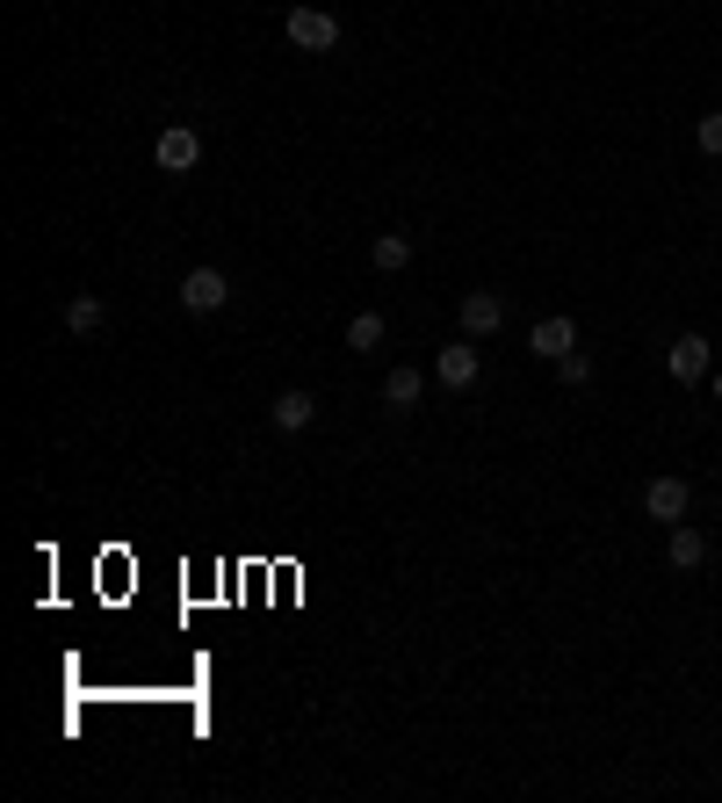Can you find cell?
Listing matches in <instances>:
<instances>
[{
	"mask_svg": "<svg viewBox=\"0 0 722 803\" xmlns=\"http://www.w3.org/2000/svg\"><path fill=\"white\" fill-rule=\"evenodd\" d=\"M311 420H318V399H311V391H275V427L282 435H304Z\"/></svg>",
	"mask_w": 722,
	"mask_h": 803,
	"instance_id": "obj_10",
	"label": "cell"
},
{
	"mask_svg": "<svg viewBox=\"0 0 722 803\" xmlns=\"http://www.w3.org/2000/svg\"><path fill=\"white\" fill-rule=\"evenodd\" d=\"M665 558H672V572H693V565L708 558V536L693 522H672V536H665Z\"/></svg>",
	"mask_w": 722,
	"mask_h": 803,
	"instance_id": "obj_9",
	"label": "cell"
},
{
	"mask_svg": "<svg viewBox=\"0 0 722 803\" xmlns=\"http://www.w3.org/2000/svg\"><path fill=\"white\" fill-rule=\"evenodd\" d=\"M153 159L167 167V175H189L195 159H203V138H195L189 123H167V131H159V145H153Z\"/></svg>",
	"mask_w": 722,
	"mask_h": 803,
	"instance_id": "obj_5",
	"label": "cell"
},
{
	"mask_svg": "<svg viewBox=\"0 0 722 803\" xmlns=\"http://www.w3.org/2000/svg\"><path fill=\"white\" fill-rule=\"evenodd\" d=\"M665 369H672V384H701L708 369H715V348H708L701 333H679L665 348Z\"/></svg>",
	"mask_w": 722,
	"mask_h": 803,
	"instance_id": "obj_2",
	"label": "cell"
},
{
	"mask_svg": "<svg viewBox=\"0 0 722 803\" xmlns=\"http://www.w3.org/2000/svg\"><path fill=\"white\" fill-rule=\"evenodd\" d=\"M556 377H564V384H571V391H585V384H593V363H585V355H578V348H571V355H564V363H556Z\"/></svg>",
	"mask_w": 722,
	"mask_h": 803,
	"instance_id": "obj_16",
	"label": "cell"
},
{
	"mask_svg": "<svg viewBox=\"0 0 722 803\" xmlns=\"http://www.w3.org/2000/svg\"><path fill=\"white\" fill-rule=\"evenodd\" d=\"M528 348L542 355V363H564V355L578 348V326H571V319H534V333H528Z\"/></svg>",
	"mask_w": 722,
	"mask_h": 803,
	"instance_id": "obj_8",
	"label": "cell"
},
{
	"mask_svg": "<svg viewBox=\"0 0 722 803\" xmlns=\"http://www.w3.org/2000/svg\"><path fill=\"white\" fill-rule=\"evenodd\" d=\"M708 384H715V399H722V369H715V377H708Z\"/></svg>",
	"mask_w": 722,
	"mask_h": 803,
	"instance_id": "obj_17",
	"label": "cell"
},
{
	"mask_svg": "<svg viewBox=\"0 0 722 803\" xmlns=\"http://www.w3.org/2000/svg\"><path fill=\"white\" fill-rule=\"evenodd\" d=\"M102 319H109L102 298H72V304H66V326H72V333H102Z\"/></svg>",
	"mask_w": 722,
	"mask_h": 803,
	"instance_id": "obj_14",
	"label": "cell"
},
{
	"mask_svg": "<svg viewBox=\"0 0 722 803\" xmlns=\"http://www.w3.org/2000/svg\"><path fill=\"white\" fill-rule=\"evenodd\" d=\"M369 261H376L383 276H397V268H413V239H405V232H376V246H369Z\"/></svg>",
	"mask_w": 722,
	"mask_h": 803,
	"instance_id": "obj_12",
	"label": "cell"
},
{
	"mask_svg": "<svg viewBox=\"0 0 722 803\" xmlns=\"http://www.w3.org/2000/svg\"><path fill=\"white\" fill-rule=\"evenodd\" d=\"M347 348H354V355L383 348V319L376 312H354V319H347Z\"/></svg>",
	"mask_w": 722,
	"mask_h": 803,
	"instance_id": "obj_13",
	"label": "cell"
},
{
	"mask_svg": "<svg viewBox=\"0 0 722 803\" xmlns=\"http://www.w3.org/2000/svg\"><path fill=\"white\" fill-rule=\"evenodd\" d=\"M477 348H470V341H448V348L441 355H433V377H441V384L448 391H470V384H477Z\"/></svg>",
	"mask_w": 722,
	"mask_h": 803,
	"instance_id": "obj_6",
	"label": "cell"
},
{
	"mask_svg": "<svg viewBox=\"0 0 722 803\" xmlns=\"http://www.w3.org/2000/svg\"><path fill=\"white\" fill-rule=\"evenodd\" d=\"M687 506H693V492H687V478H651V486H643V514H651V522H687Z\"/></svg>",
	"mask_w": 722,
	"mask_h": 803,
	"instance_id": "obj_4",
	"label": "cell"
},
{
	"mask_svg": "<svg viewBox=\"0 0 722 803\" xmlns=\"http://www.w3.org/2000/svg\"><path fill=\"white\" fill-rule=\"evenodd\" d=\"M419 391H427V377H419V369H405V363H397L391 377H383V405H391V413H413Z\"/></svg>",
	"mask_w": 722,
	"mask_h": 803,
	"instance_id": "obj_11",
	"label": "cell"
},
{
	"mask_svg": "<svg viewBox=\"0 0 722 803\" xmlns=\"http://www.w3.org/2000/svg\"><path fill=\"white\" fill-rule=\"evenodd\" d=\"M224 298H232V282H224L217 268H189V276H181V312L210 319V312H224Z\"/></svg>",
	"mask_w": 722,
	"mask_h": 803,
	"instance_id": "obj_3",
	"label": "cell"
},
{
	"mask_svg": "<svg viewBox=\"0 0 722 803\" xmlns=\"http://www.w3.org/2000/svg\"><path fill=\"white\" fill-rule=\"evenodd\" d=\"M499 326H506L499 290H470V298H463V333H470V341H484V333H499Z\"/></svg>",
	"mask_w": 722,
	"mask_h": 803,
	"instance_id": "obj_7",
	"label": "cell"
},
{
	"mask_svg": "<svg viewBox=\"0 0 722 803\" xmlns=\"http://www.w3.org/2000/svg\"><path fill=\"white\" fill-rule=\"evenodd\" d=\"M693 145H701L708 159H722V109H708V116L693 123Z\"/></svg>",
	"mask_w": 722,
	"mask_h": 803,
	"instance_id": "obj_15",
	"label": "cell"
},
{
	"mask_svg": "<svg viewBox=\"0 0 722 803\" xmlns=\"http://www.w3.org/2000/svg\"><path fill=\"white\" fill-rule=\"evenodd\" d=\"M282 30H290L296 52H332V44H340V15H332V8H290Z\"/></svg>",
	"mask_w": 722,
	"mask_h": 803,
	"instance_id": "obj_1",
	"label": "cell"
}]
</instances>
